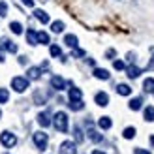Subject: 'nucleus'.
<instances>
[{
  "mask_svg": "<svg viewBox=\"0 0 154 154\" xmlns=\"http://www.w3.org/2000/svg\"><path fill=\"white\" fill-rule=\"evenodd\" d=\"M53 126H55L60 134H66L68 132V115L62 113V111H58L55 115V119H53Z\"/></svg>",
  "mask_w": 154,
  "mask_h": 154,
  "instance_id": "1",
  "label": "nucleus"
},
{
  "mask_svg": "<svg viewBox=\"0 0 154 154\" xmlns=\"http://www.w3.org/2000/svg\"><path fill=\"white\" fill-rule=\"evenodd\" d=\"M11 88L15 92H25L28 88V77H13L11 79Z\"/></svg>",
  "mask_w": 154,
  "mask_h": 154,
  "instance_id": "2",
  "label": "nucleus"
},
{
  "mask_svg": "<svg viewBox=\"0 0 154 154\" xmlns=\"http://www.w3.org/2000/svg\"><path fill=\"white\" fill-rule=\"evenodd\" d=\"M0 143H2L4 147H8V149H11V147H15V143H17V137H15L11 132H2L0 134Z\"/></svg>",
  "mask_w": 154,
  "mask_h": 154,
  "instance_id": "3",
  "label": "nucleus"
},
{
  "mask_svg": "<svg viewBox=\"0 0 154 154\" xmlns=\"http://www.w3.org/2000/svg\"><path fill=\"white\" fill-rule=\"evenodd\" d=\"M32 139H34V145L38 147V150H43L45 147H47V141H49L47 134H43V132H36Z\"/></svg>",
  "mask_w": 154,
  "mask_h": 154,
  "instance_id": "4",
  "label": "nucleus"
},
{
  "mask_svg": "<svg viewBox=\"0 0 154 154\" xmlns=\"http://www.w3.org/2000/svg\"><path fill=\"white\" fill-rule=\"evenodd\" d=\"M60 154H77V149H75V143L73 141H64L60 145Z\"/></svg>",
  "mask_w": 154,
  "mask_h": 154,
  "instance_id": "5",
  "label": "nucleus"
},
{
  "mask_svg": "<svg viewBox=\"0 0 154 154\" xmlns=\"http://www.w3.org/2000/svg\"><path fill=\"white\" fill-rule=\"evenodd\" d=\"M66 85H68V83H66L60 75H53V77H51V87H53V88H57V90H64V88H66Z\"/></svg>",
  "mask_w": 154,
  "mask_h": 154,
  "instance_id": "6",
  "label": "nucleus"
},
{
  "mask_svg": "<svg viewBox=\"0 0 154 154\" xmlns=\"http://www.w3.org/2000/svg\"><path fill=\"white\" fill-rule=\"evenodd\" d=\"M94 102H96L100 107H105V105H109V96H107L105 92H98V94L94 96Z\"/></svg>",
  "mask_w": 154,
  "mask_h": 154,
  "instance_id": "7",
  "label": "nucleus"
},
{
  "mask_svg": "<svg viewBox=\"0 0 154 154\" xmlns=\"http://www.w3.org/2000/svg\"><path fill=\"white\" fill-rule=\"evenodd\" d=\"M2 49H6L8 53H17V45H15V42L4 38V40H2Z\"/></svg>",
  "mask_w": 154,
  "mask_h": 154,
  "instance_id": "8",
  "label": "nucleus"
},
{
  "mask_svg": "<svg viewBox=\"0 0 154 154\" xmlns=\"http://www.w3.org/2000/svg\"><path fill=\"white\" fill-rule=\"evenodd\" d=\"M38 122H40V126H43V128H47V126L51 124L49 113H47V111H43V113H40V115H38Z\"/></svg>",
  "mask_w": 154,
  "mask_h": 154,
  "instance_id": "9",
  "label": "nucleus"
},
{
  "mask_svg": "<svg viewBox=\"0 0 154 154\" xmlns=\"http://www.w3.org/2000/svg\"><path fill=\"white\" fill-rule=\"evenodd\" d=\"M126 75L130 77V79H135V77L141 75V70H139L137 66H128V68H126Z\"/></svg>",
  "mask_w": 154,
  "mask_h": 154,
  "instance_id": "10",
  "label": "nucleus"
},
{
  "mask_svg": "<svg viewBox=\"0 0 154 154\" xmlns=\"http://www.w3.org/2000/svg\"><path fill=\"white\" fill-rule=\"evenodd\" d=\"M64 43L68 45V47L75 49V47H77V36H73V34H66V36H64Z\"/></svg>",
  "mask_w": 154,
  "mask_h": 154,
  "instance_id": "11",
  "label": "nucleus"
},
{
  "mask_svg": "<svg viewBox=\"0 0 154 154\" xmlns=\"http://www.w3.org/2000/svg\"><path fill=\"white\" fill-rule=\"evenodd\" d=\"M68 107H70L72 111H81L83 107H85V103H83V100H70Z\"/></svg>",
  "mask_w": 154,
  "mask_h": 154,
  "instance_id": "12",
  "label": "nucleus"
},
{
  "mask_svg": "<svg viewBox=\"0 0 154 154\" xmlns=\"http://www.w3.org/2000/svg\"><path fill=\"white\" fill-rule=\"evenodd\" d=\"M94 77H96V79H103V81H107V79H109V72L103 70V68H96V70H94Z\"/></svg>",
  "mask_w": 154,
  "mask_h": 154,
  "instance_id": "13",
  "label": "nucleus"
},
{
  "mask_svg": "<svg viewBox=\"0 0 154 154\" xmlns=\"http://www.w3.org/2000/svg\"><path fill=\"white\" fill-rule=\"evenodd\" d=\"M34 17L40 21V23H43V25H45V23H49V15L45 13L43 10H36V11H34Z\"/></svg>",
  "mask_w": 154,
  "mask_h": 154,
  "instance_id": "14",
  "label": "nucleus"
},
{
  "mask_svg": "<svg viewBox=\"0 0 154 154\" xmlns=\"http://www.w3.org/2000/svg\"><path fill=\"white\" fill-rule=\"evenodd\" d=\"M40 77H42V68H36V66L28 68V79H40Z\"/></svg>",
  "mask_w": 154,
  "mask_h": 154,
  "instance_id": "15",
  "label": "nucleus"
},
{
  "mask_svg": "<svg viewBox=\"0 0 154 154\" xmlns=\"http://www.w3.org/2000/svg\"><path fill=\"white\" fill-rule=\"evenodd\" d=\"M26 42H28L30 45H36V43H38V32H34L32 28H28V30H26Z\"/></svg>",
  "mask_w": 154,
  "mask_h": 154,
  "instance_id": "16",
  "label": "nucleus"
},
{
  "mask_svg": "<svg viewBox=\"0 0 154 154\" xmlns=\"http://www.w3.org/2000/svg\"><path fill=\"white\" fill-rule=\"evenodd\" d=\"M68 96H70V100H83V92H81V88L72 87L70 92H68Z\"/></svg>",
  "mask_w": 154,
  "mask_h": 154,
  "instance_id": "17",
  "label": "nucleus"
},
{
  "mask_svg": "<svg viewBox=\"0 0 154 154\" xmlns=\"http://www.w3.org/2000/svg\"><path fill=\"white\" fill-rule=\"evenodd\" d=\"M98 126L102 128V130H109V128L113 126V122H111V119H109V117H102V119L98 120Z\"/></svg>",
  "mask_w": 154,
  "mask_h": 154,
  "instance_id": "18",
  "label": "nucleus"
},
{
  "mask_svg": "<svg viewBox=\"0 0 154 154\" xmlns=\"http://www.w3.org/2000/svg\"><path fill=\"white\" fill-rule=\"evenodd\" d=\"M143 88H145V92H149V94H154V79H152V77H149V79H145V83H143Z\"/></svg>",
  "mask_w": 154,
  "mask_h": 154,
  "instance_id": "19",
  "label": "nucleus"
},
{
  "mask_svg": "<svg viewBox=\"0 0 154 154\" xmlns=\"http://www.w3.org/2000/svg\"><path fill=\"white\" fill-rule=\"evenodd\" d=\"M141 105H143V100H141V98H134V100H130V109H132V111H139V109H141Z\"/></svg>",
  "mask_w": 154,
  "mask_h": 154,
  "instance_id": "20",
  "label": "nucleus"
},
{
  "mask_svg": "<svg viewBox=\"0 0 154 154\" xmlns=\"http://www.w3.org/2000/svg\"><path fill=\"white\" fill-rule=\"evenodd\" d=\"M117 92H119L120 96H130V94H132V88H130L128 85L122 83V85H119V87H117Z\"/></svg>",
  "mask_w": 154,
  "mask_h": 154,
  "instance_id": "21",
  "label": "nucleus"
},
{
  "mask_svg": "<svg viewBox=\"0 0 154 154\" xmlns=\"http://www.w3.org/2000/svg\"><path fill=\"white\" fill-rule=\"evenodd\" d=\"M145 120H149V122H154V107H152V105L145 107Z\"/></svg>",
  "mask_w": 154,
  "mask_h": 154,
  "instance_id": "22",
  "label": "nucleus"
},
{
  "mask_svg": "<svg viewBox=\"0 0 154 154\" xmlns=\"http://www.w3.org/2000/svg\"><path fill=\"white\" fill-rule=\"evenodd\" d=\"M88 137H90V139L94 141V143H100V141H102V135H100L94 128H90V130H88Z\"/></svg>",
  "mask_w": 154,
  "mask_h": 154,
  "instance_id": "23",
  "label": "nucleus"
},
{
  "mask_svg": "<svg viewBox=\"0 0 154 154\" xmlns=\"http://www.w3.org/2000/svg\"><path fill=\"white\" fill-rule=\"evenodd\" d=\"M10 28H11L13 34H23V25H21V23H17V21H13L11 25H10Z\"/></svg>",
  "mask_w": 154,
  "mask_h": 154,
  "instance_id": "24",
  "label": "nucleus"
},
{
  "mask_svg": "<svg viewBox=\"0 0 154 154\" xmlns=\"http://www.w3.org/2000/svg\"><path fill=\"white\" fill-rule=\"evenodd\" d=\"M51 30H53V32H62V30H64V23L62 21H55V23H53V25H51Z\"/></svg>",
  "mask_w": 154,
  "mask_h": 154,
  "instance_id": "25",
  "label": "nucleus"
},
{
  "mask_svg": "<svg viewBox=\"0 0 154 154\" xmlns=\"http://www.w3.org/2000/svg\"><path fill=\"white\" fill-rule=\"evenodd\" d=\"M38 43L47 45V43H49V34H47V32H38Z\"/></svg>",
  "mask_w": 154,
  "mask_h": 154,
  "instance_id": "26",
  "label": "nucleus"
},
{
  "mask_svg": "<svg viewBox=\"0 0 154 154\" xmlns=\"http://www.w3.org/2000/svg\"><path fill=\"white\" fill-rule=\"evenodd\" d=\"M122 135H124V139H134V137H135V128H132V126L126 128Z\"/></svg>",
  "mask_w": 154,
  "mask_h": 154,
  "instance_id": "27",
  "label": "nucleus"
},
{
  "mask_svg": "<svg viewBox=\"0 0 154 154\" xmlns=\"http://www.w3.org/2000/svg\"><path fill=\"white\" fill-rule=\"evenodd\" d=\"M8 100H10V92H8V88H0V103H6Z\"/></svg>",
  "mask_w": 154,
  "mask_h": 154,
  "instance_id": "28",
  "label": "nucleus"
},
{
  "mask_svg": "<svg viewBox=\"0 0 154 154\" xmlns=\"http://www.w3.org/2000/svg\"><path fill=\"white\" fill-rule=\"evenodd\" d=\"M49 53H51V57H60V55H62V51H60L58 45H51V47H49Z\"/></svg>",
  "mask_w": 154,
  "mask_h": 154,
  "instance_id": "29",
  "label": "nucleus"
},
{
  "mask_svg": "<svg viewBox=\"0 0 154 154\" xmlns=\"http://www.w3.org/2000/svg\"><path fill=\"white\" fill-rule=\"evenodd\" d=\"M8 15V2H0V17Z\"/></svg>",
  "mask_w": 154,
  "mask_h": 154,
  "instance_id": "30",
  "label": "nucleus"
},
{
  "mask_svg": "<svg viewBox=\"0 0 154 154\" xmlns=\"http://www.w3.org/2000/svg\"><path fill=\"white\" fill-rule=\"evenodd\" d=\"M113 66H115V70H124V68H126V64L122 62V60H115Z\"/></svg>",
  "mask_w": 154,
  "mask_h": 154,
  "instance_id": "31",
  "label": "nucleus"
},
{
  "mask_svg": "<svg viewBox=\"0 0 154 154\" xmlns=\"http://www.w3.org/2000/svg\"><path fill=\"white\" fill-rule=\"evenodd\" d=\"M72 57H77V58H79V57H85V51L83 49H73V53H72Z\"/></svg>",
  "mask_w": 154,
  "mask_h": 154,
  "instance_id": "32",
  "label": "nucleus"
},
{
  "mask_svg": "<svg viewBox=\"0 0 154 154\" xmlns=\"http://www.w3.org/2000/svg\"><path fill=\"white\" fill-rule=\"evenodd\" d=\"M75 139L79 141V143L83 141V134H81V130H79V128H75Z\"/></svg>",
  "mask_w": 154,
  "mask_h": 154,
  "instance_id": "33",
  "label": "nucleus"
},
{
  "mask_svg": "<svg viewBox=\"0 0 154 154\" xmlns=\"http://www.w3.org/2000/svg\"><path fill=\"white\" fill-rule=\"evenodd\" d=\"M115 55H117V51H115V49H109V51L105 53V57H107V58H111V60L115 58Z\"/></svg>",
  "mask_w": 154,
  "mask_h": 154,
  "instance_id": "34",
  "label": "nucleus"
},
{
  "mask_svg": "<svg viewBox=\"0 0 154 154\" xmlns=\"http://www.w3.org/2000/svg\"><path fill=\"white\" fill-rule=\"evenodd\" d=\"M134 154H150V152H149V150H145V149H135Z\"/></svg>",
  "mask_w": 154,
  "mask_h": 154,
  "instance_id": "35",
  "label": "nucleus"
},
{
  "mask_svg": "<svg viewBox=\"0 0 154 154\" xmlns=\"http://www.w3.org/2000/svg\"><path fill=\"white\" fill-rule=\"evenodd\" d=\"M147 70H154V49H152V60H150V64L147 66Z\"/></svg>",
  "mask_w": 154,
  "mask_h": 154,
  "instance_id": "36",
  "label": "nucleus"
},
{
  "mask_svg": "<svg viewBox=\"0 0 154 154\" xmlns=\"http://www.w3.org/2000/svg\"><path fill=\"white\" fill-rule=\"evenodd\" d=\"M21 2H23V4H26L28 8H32V6H34V0H21Z\"/></svg>",
  "mask_w": 154,
  "mask_h": 154,
  "instance_id": "37",
  "label": "nucleus"
},
{
  "mask_svg": "<svg viewBox=\"0 0 154 154\" xmlns=\"http://www.w3.org/2000/svg\"><path fill=\"white\" fill-rule=\"evenodd\" d=\"M0 62H4V55H2V49H0Z\"/></svg>",
  "mask_w": 154,
  "mask_h": 154,
  "instance_id": "38",
  "label": "nucleus"
},
{
  "mask_svg": "<svg viewBox=\"0 0 154 154\" xmlns=\"http://www.w3.org/2000/svg\"><path fill=\"white\" fill-rule=\"evenodd\" d=\"M92 154H105V152H102V150H94Z\"/></svg>",
  "mask_w": 154,
  "mask_h": 154,
  "instance_id": "39",
  "label": "nucleus"
},
{
  "mask_svg": "<svg viewBox=\"0 0 154 154\" xmlns=\"http://www.w3.org/2000/svg\"><path fill=\"white\" fill-rule=\"evenodd\" d=\"M150 145H154V135H152V137H150Z\"/></svg>",
  "mask_w": 154,
  "mask_h": 154,
  "instance_id": "40",
  "label": "nucleus"
},
{
  "mask_svg": "<svg viewBox=\"0 0 154 154\" xmlns=\"http://www.w3.org/2000/svg\"><path fill=\"white\" fill-rule=\"evenodd\" d=\"M0 115H2V113H0Z\"/></svg>",
  "mask_w": 154,
  "mask_h": 154,
  "instance_id": "41",
  "label": "nucleus"
}]
</instances>
